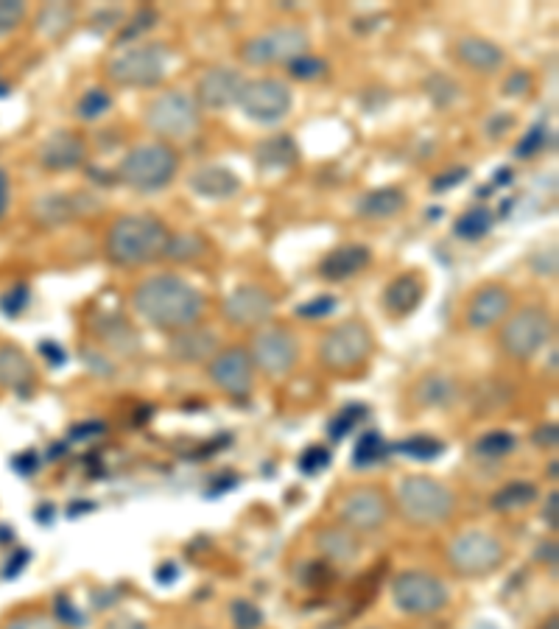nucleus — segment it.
Here are the masks:
<instances>
[{"instance_id":"f257e3e1","label":"nucleus","mask_w":559,"mask_h":629,"mask_svg":"<svg viewBox=\"0 0 559 629\" xmlns=\"http://www.w3.org/2000/svg\"><path fill=\"white\" fill-rule=\"evenodd\" d=\"M132 305L151 328L171 333L199 325L205 314L202 291L179 274H151L140 280L132 291Z\"/></svg>"},{"instance_id":"f03ea898","label":"nucleus","mask_w":559,"mask_h":629,"mask_svg":"<svg viewBox=\"0 0 559 629\" xmlns=\"http://www.w3.org/2000/svg\"><path fill=\"white\" fill-rule=\"evenodd\" d=\"M168 227L157 216L149 213H129L115 219L107 235V258L115 266H146L154 260L165 258L168 247Z\"/></svg>"},{"instance_id":"7ed1b4c3","label":"nucleus","mask_w":559,"mask_h":629,"mask_svg":"<svg viewBox=\"0 0 559 629\" xmlns=\"http://www.w3.org/2000/svg\"><path fill=\"white\" fill-rule=\"evenodd\" d=\"M456 509V495L431 476H409L397 487V512L414 529H434L448 523Z\"/></svg>"},{"instance_id":"20e7f679","label":"nucleus","mask_w":559,"mask_h":629,"mask_svg":"<svg viewBox=\"0 0 559 629\" xmlns=\"http://www.w3.org/2000/svg\"><path fill=\"white\" fill-rule=\"evenodd\" d=\"M179 171V154L163 140L137 143L123 154L118 179L137 193H157L171 185Z\"/></svg>"},{"instance_id":"39448f33","label":"nucleus","mask_w":559,"mask_h":629,"mask_svg":"<svg viewBox=\"0 0 559 629\" xmlns=\"http://www.w3.org/2000/svg\"><path fill=\"white\" fill-rule=\"evenodd\" d=\"M372 353V330L361 319H347L325 333L319 344V361L322 367L336 375H350L367 364Z\"/></svg>"},{"instance_id":"423d86ee","label":"nucleus","mask_w":559,"mask_h":629,"mask_svg":"<svg viewBox=\"0 0 559 629\" xmlns=\"http://www.w3.org/2000/svg\"><path fill=\"white\" fill-rule=\"evenodd\" d=\"M504 543L484 529H470L453 537L448 546V565L464 579H484L495 574L504 562Z\"/></svg>"},{"instance_id":"0eeeda50","label":"nucleus","mask_w":559,"mask_h":629,"mask_svg":"<svg viewBox=\"0 0 559 629\" xmlns=\"http://www.w3.org/2000/svg\"><path fill=\"white\" fill-rule=\"evenodd\" d=\"M551 336H554V316L540 305H526L504 319L501 347L509 358L529 361L546 347Z\"/></svg>"},{"instance_id":"6e6552de","label":"nucleus","mask_w":559,"mask_h":629,"mask_svg":"<svg viewBox=\"0 0 559 629\" xmlns=\"http://www.w3.org/2000/svg\"><path fill=\"white\" fill-rule=\"evenodd\" d=\"M146 126L154 135L168 137V140H185L199 132L202 126V107L196 104L191 93L182 90H168L151 98L146 107Z\"/></svg>"},{"instance_id":"1a4fd4ad","label":"nucleus","mask_w":559,"mask_h":629,"mask_svg":"<svg viewBox=\"0 0 559 629\" xmlns=\"http://www.w3.org/2000/svg\"><path fill=\"white\" fill-rule=\"evenodd\" d=\"M392 602L403 616H437L450 602L448 585L428 571H403L392 582Z\"/></svg>"},{"instance_id":"9d476101","label":"nucleus","mask_w":559,"mask_h":629,"mask_svg":"<svg viewBox=\"0 0 559 629\" xmlns=\"http://www.w3.org/2000/svg\"><path fill=\"white\" fill-rule=\"evenodd\" d=\"M165 62H168L165 45L146 42V45H135V48L121 51L115 59H110L107 76H110V82L121 84V87L151 90L163 82Z\"/></svg>"},{"instance_id":"9b49d317","label":"nucleus","mask_w":559,"mask_h":629,"mask_svg":"<svg viewBox=\"0 0 559 629\" xmlns=\"http://www.w3.org/2000/svg\"><path fill=\"white\" fill-rule=\"evenodd\" d=\"M249 358H252V367L260 370L266 378H286L288 372L297 367V358H300V344L294 339V333L280 325H263V328L255 330L252 342H249Z\"/></svg>"},{"instance_id":"f8f14e48","label":"nucleus","mask_w":559,"mask_h":629,"mask_svg":"<svg viewBox=\"0 0 559 629\" xmlns=\"http://www.w3.org/2000/svg\"><path fill=\"white\" fill-rule=\"evenodd\" d=\"M305 54H308V34L297 26L269 28L241 45V59L249 68L288 65Z\"/></svg>"},{"instance_id":"ddd939ff","label":"nucleus","mask_w":559,"mask_h":629,"mask_svg":"<svg viewBox=\"0 0 559 629\" xmlns=\"http://www.w3.org/2000/svg\"><path fill=\"white\" fill-rule=\"evenodd\" d=\"M238 107L255 124H280L294 107V96L291 87L280 79H255L244 84Z\"/></svg>"},{"instance_id":"4468645a","label":"nucleus","mask_w":559,"mask_h":629,"mask_svg":"<svg viewBox=\"0 0 559 629\" xmlns=\"http://www.w3.org/2000/svg\"><path fill=\"white\" fill-rule=\"evenodd\" d=\"M339 520L350 532H378L389 520V501L378 487H358L344 495L339 504Z\"/></svg>"},{"instance_id":"2eb2a0df","label":"nucleus","mask_w":559,"mask_h":629,"mask_svg":"<svg viewBox=\"0 0 559 629\" xmlns=\"http://www.w3.org/2000/svg\"><path fill=\"white\" fill-rule=\"evenodd\" d=\"M207 375L210 381L219 386V392L241 400L252 392L255 386V367L252 358L246 353V347H224L207 364Z\"/></svg>"},{"instance_id":"dca6fc26","label":"nucleus","mask_w":559,"mask_h":629,"mask_svg":"<svg viewBox=\"0 0 559 629\" xmlns=\"http://www.w3.org/2000/svg\"><path fill=\"white\" fill-rule=\"evenodd\" d=\"M221 314L235 328H263L274 314V297L266 288L244 283L224 297Z\"/></svg>"},{"instance_id":"f3484780","label":"nucleus","mask_w":559,"mask_h":629,"mask_svg":"<svg viewBox=\"0 0 559 629\" xmlns=\"http://www.w3.org/2000/svg\"><path fill=\"white\" fill-rule=\"evenodd\" d=\"M509 314H512V291L501 283H487L470 297L464 319L473 330H490L501 325Z\"/></svg>"},{"instance_id":"a211bd4d","label":"nucleus","mask_w":559,"mask_h":629,"mask_svg":"<svg viewBox=\"0 0 559 629\" xmlns=\"http://www.w3.org/2000/svg\"><path fill=\"white\" fill-rule=\"evenodd\" d=\"M244 73L232 68H210L196 84V104L205 110H227L238 104L241 90H244Z\"/></svg>"},{"instance_id":"6ab92c4d","label":"nucleus","mask_w":559,"mask_h":629,"mask_svg":"<svg viewBox=\"0 0 559 629\" xmlns=\"http://www.w3.org/2000/svg\"><path fill=\"white\" fill-rule=\"evenodd\" d=\"M93 210H96V199L87 193H48L34 202L31 216L45 227H56V224L73 221L76 216L93 213Z\"/></svg>"},{"instance_id":"aec40b11","label":"nucleus","mask_w":559,"mask_h":629,"mask_svg":"<svg viewBox=\"0 0 559 629\" xmlns=\"http://www.w3.org/2000/svg\"><path fill=\"white\" fill-rule=\"evenodd\" d=\"M453 56H456V62L464 65V68H470L473 73H487V76L498 73L506 62V54L501 51V45H495L487 37H478V34H464V37H459L456 45H453Z\"/></svg>"},{"instance_id":"412c9836","label":"nucleus","mask_w":559,"mask_h":629,"mask_svg":"<svg viewBox=\"0 0 559 629\" xmlns=\"http://www.w3.org/2000/svg\"><path fill=\"white\" fill-rule=\"evenodd\" d=\"M219 353V333L202 325H193L174 333L168 342V356L177 358L179 364H202Z\"/></svg>"},{"instance_id":"4be33fe9","label":"nucleus","mask_w":559,"mask_h":629,"mask_svg":"<svg viewBox=\"0 0 559 629\" xmlns=\"http://www.w3.org/2000/svg\"><path fill=\"white\" fill-rule=\"evenodd\" d=\"M84 160H87V146H84L82 137L73 135V132H56V135H51L42 143L40 149L42 168L56 171V174L73 171V168H79Z\"/></svg>"},{"instance_id":"5701e85b","label":"nucleus","mask_w":559,"mask_h":629,"mask_svg":"<svg viewBox=\"0 0 559 629\" xmlns=\"http://www.w3.org/2000/svg\"><path fill=\"white\" fill-rule=\"evenodd\" d=\"M369 260H372V255L364 244H341L319 260V274L328 283H344V280H353L355 274L364 272Z\"/></svg>"},{"instance_id":"b1692460","label":"nucleus","mask_w":559,"mask_h":629,"mask_svg":"<svg viewBox=\"0 0 559 629\" xmlns=\"http://www.w3.org/2000/svg\"><path fill=\"white\" fill-rule=\"evenodd\" d=\"M425 297V283L420 274L414 272H406L395 277L386 291H383V305H386V311L395 316H409L411 311H417L420 308V302Z\"/></svg>"},{"instance_id":"393cba45","label":"nucleus","mask_w":559,"mask_h":629,"mask_svg":"<svg viewBox=\"0 0 559 629\" xmlns=\"http://www.w3.org/2000/svg\"><path fill=\"white\" fill-rule=\"evenodd\" d=\"M93 333L98 336V342L107 344L110 350L121 353V356H132L140 347L137 330L118 314H98L93 316Z\"/></svg>"},{"instance_id":"a878e982","label":"nucleus","mask_w":559,"mask_h":629,"mask_svg":"<svg viewBox=\"0 0 559 629\" xmlns=\"http://www.w3.org/2000/svg\"><path fill=\"white\" fill-rule=\"evenodd\" d=\"M188 185L193 193H199L205 199H230L241 191V179L224 165H205V168L193 171Z\"/></svg>"},{"instance_id":"bb28decb","label":"nucleus","mask_w":559,"mask_h":629,"mask_svg":"<svg viewBox=\"0 0 559 629\" xmlns=\"http://www.w3.org/2000/svg\"><path fill=\"white\" fill-rule=\"evenodd\" d=\"M316 548L319 554L333 565H353L361 554V546L355 540V534L344 526H328L316 534Z\"/></svg>"},{"instance_id":"cd10ccee","label":"nucleus","mask_w":559,"mask_h":629,"mask_svg":"<svg viewBox=\"0 0 559 629\" xmlns=\"http://www.w3.org/2000/svg\"><path fill=\"white\" fill-rule=\"evenodd\" d=\"M252 154H255V163L260 168H266V171H286V168L297 165V160H300V149H297V143H294L291 135L266 137V140H260L258 146H255Z\"/></svg>"},{"instance_id":"c85d7f7f","label":"nucleus","mask_w":559,"mask_h":629,"mask_svg":"<svg viewBox=\"0 0 559 629\" xmlns=\"http://www.w3.org/2000/svg\"><path fill=\"white\" fill-rule=\"evenodd\" d=\"M403 210H406V193L400 188H378V191H369L367 196L358 199V216L361 219H395Z\"/></svg>"},{"instance_id":"c756f323","label":"nucleus","mask_w":559,"mask_h":629,"mask_svg":"<svg viewBox=\"0 0 559 629\" xmlns=\"http://www.w3.org/2000/svg\"><path fill=\"white\" fill-rule=\"evenodd\" d=\"M492 224H495V216L487 205H476L470 210H464L462 216L456 219V235L464 238V241H478L484 235L490 233Z\"/></svg>"},{"instance_id":"7c9ffc66","label":"nucleus","mask_w":559,"mask_h":629,"mask_svg":"<svg viewBox=\"0 0 559 629\" xmlns=\"http://www.w3.org/2000/svg\"><path fill=\"white\" fill-rule=\"evenodd\" d=\"M537 501V487L529 484V481H512L501 487L498 493L492 495V509L498 512H509V509H520V506H529Z\"/></svg>"},{"instance_id":"2f4dec72","label":"nucleus","mask_w":559,"mask_h":629,"mask_svg":"<svg viewBox=\"0 0 559 629\" xmlns=\"http://www.w3.org/2000/svg\"><path fill=\"white\" fill-rule=\"evenodd\" d=\"M31 381V364L28 358L14 347H0V383L3 386H20Z\"/></svg>"},{"instance_id":"473e14b6","label":"nucleus","mask_w":559,"mask_h":629,"mask_svg":"<svg viewBox=\"0 0 559 629\" xmlns=\"http://www.w3.org/2000/svg\"><path fill=\"white\" fill-rule=\"evenodd\" d=\"M73 20H76V12H73V6L68 3H48L45 9L40 12V31L42 34H48V37H65L73 26Z\"/></svg>"},{"instance_id":"72a5a7b5","label":"nucleus","mask_w":559,"mask_h":629,"mask_svg":"<svg viewBox=\"0 0 559 629\" xmlns=\"http://www.w3.org/2000/svg\"><path fill=\"white\" fill-rule=\"evenodd\" d=\"M207 252V241L199 233H179L168 238L165 247V258L177 260V263H188V260L202 258Z\"/></svg>"},{"instance_id":"f704fd0d","label":"nucleus","mask_w":559,"mask_h":629,"mask_svg":"<svg viewBox=\"0 0 559 629\" xmlns=\"http://www.w3.org/2000/svg\"><path fill=\"white\" fill-rule=\"evenodd\" d=\"M453 395H456V386L445 375H428L417 386V400L423 406H448Z\"/></svg>"},{"instance_id":"c9c22d12","label":"nucleus","mask_w":559,"mask_h":629,"mask_svg":"<svg viewBox=\"0 0 559 629\" xmlns=\"http://www.w3.org/2000/svg\"><path fill=\"white\" fill-rule=\"evenodd\" d=\"M112 110V96L104 90V87H90L79 104H76V112L82 121H98L101 115H107Z\"/></svg>"},{"instance_id":"e433bc0d","label":"nucleus","mask_w":559,"mask_h":629,"mask_svg":"<svg viewBox=\"0 0 559 629\" xmlns=\"http://www.w3.org/2000/svg\"><path fill=\"white\" fill-rule=\"evenodd\" d=\"M397 453L417 459V462H434V459H439L445 453V445L434 437H411L397 445Z\"/></svg>"},{"instance_id":"4c0bfd02","label":"nucleus","mask_w":559,"mask_h":629,"mask_svg":"<svg viewBox=\"0 0 559 629\" xmlns=\"http://www.w3.org/2000/svg\"><path fill=\"white\" fill-rule=\"evenodd\" d=\"M328 73V62L319 59V56H297L294 62H288V76L297 79V82H314V79H322Z\"/></svg>"},{"instance_id":"58836bf2","label":"nucleus","mask_w":559,"mask_h":629,"mask_svg":"<svg viewBox=\"0 0 559 629\" xmlns=\"http://www.w3.org/2000/svg\"><path fill=\"white\" fill-rule=\"evenodd\" d=\"M157 20H160L157 9H151V6L137 9V12L132 14V20H129V23L123 26L121 34H118V42H132L137 40V37H143V34H149L151 28L157 26Z\"/></svg>"},{"instance_id":"ea45409f","label":"nucleus","mask_w":559,"mask_h":629,"mask_svg":"<svg viewBox=\"0 0 559 629\" xmlns=\"http://www.w3.org/2000/svg\"><path fill=\"white\" fill-rule=\"evenodd\" d=\"M386 453H389V445L383 442L381 434L369 431L367 437H364V439H361V442H358V445H355V465H358V467L375 465V462H381Z\"/></svg>"},{"instance_id":"a19ab883","label":"nucleus","mask_w":559,"mask_h":629,"mask_svg":"<svg viewBox=\"0 0 559 629\" xmlns=\"http://www.w3.org/2000/svg\"><path fill=\"white\" fill-rule=\"evenodd\" d=\"M512 448H515V437L506 431H492L476 442V451L487 459H501L506 453H512Z\"/></svg>"},{"instance_id":"79ce46f5","label":"nucleus","mask_w":559,"mask_h":629,"mask_svg":"<svg viewBox=\"0 0 559 629\" xmlns=\"http://www.w3.org/2000/svg\"><path fill=\"white\" fill-rule=\"evenodd\" d=\"M230 618L235 629H260V624H263V613H260L258 604L246 602V599L232 602Z\"/></svg>"},{"instance_id":"37998d69","label":"nucleus","mask_w":559,"mask_h":629,"mask_svg":"<svg viewBox=\"0 0 559 629\" xmlns=\"http://www.w3.org/2000/svg\"><path fill=\"white\" fill-rule=\"evenodd\" d=\"M26 14V3H20V0H0V37L3 34H12L14 28L23 26Z\"/></svg>"},{"instance_id":"c03bdc74","label":"nucleus","mask_w":559,"mask_h":629,"mask_svg":"<svg viewBox=\"0 0 559 629\" xmlns=\"http://www.w3.org/2000/svg\"><path fill=\"white\" fill-rule=\"evenodd\" d=\"M364 417H367V409H361L358 403H353V406H347V409L341 411L339 417H336V420L330 423V437L341 439V437H344V434H347V431H350V428H353L355 423H358V420H364Z\"/></svg>"},{"instance_id":"a18cd8bd","label":"nucleus","mask_w":559,"mask_h":629,"mask_svg":"<svg viewBox=\"0 0 559 629\" xmlns=\"http://www.w3.org/2000/svg\"><path fill=\"white\" fill-rule=\"evenodd\" d=\"M428 93H431V98H434L437 104L445 107V104H450V101H456L462 90L450 82L448 76H431V79H428Z\"/></svg>"},{"instance_id":"49530a36","label":"nucleus","mask_w":559,"mask_h":629,"mask_svg":"<svg viewBox=\"0 0 559 629\" xmlns=\"http://www.w3.org/2000/svg\"><path fill=\"white\" fill-rule=\"evenodd\" d=\"M546 137H548V132L543 129V126H534L532 132L520 140L515 154H518V157H532V154H537V151H543L546 149V143H548Z\"/></svg>"},{"instance_id":"de8ad7c7","label":"nucleus","mask_w":559,"mask_h":629,"mask_svg":"<svg viewBox=\"0 0 559 629\" xmlns=\"http://www.w3.org/2000/svg\"><path fill=\"white\" fill-rule=\"evenodd\" d=\"M333 311H336V300L333 297H316V300L305 302V305L297 308V314L302 319H322V316H330Z\"/></svg>"},{"instance_id":"09e8293b","label":"nucleus","mask_w":559,"mask_h":629,"mask_svg":"<svg viewBox=\"0 0 559 629\" xmlns=\"http://www.w3.org/2000/svg\"><path fill=\"white\" fill-rule=\"evenodd\" d=\"M328 465H330V453L325 451V448H308V451L302 453L300 467L305 470V473H311V476H316L322 467H328Z\"/></svg>"},{"instance_id":"8fccbe9b","label":"nucleus","mask_w":559,"mask_h":629,"mask_svg":"<svg viewBox=\"0 0 559 629\" xmlns=\"http://www.w3.org/2000/svg\"><path fill=\"white\" fill-rule=\"evenodd\" d=\"M529 87H532L529 73H526V70H515L512 76H506L504 93L506 96H523V93H529Z\"/></svg>"},{"instance_id":"3c124183","label":"nucleus","mask_w":559,"mask_h":629,"mask_svg":"<svg viewBox=\"0 0 559 629\" xmlns=\"http://www.w3.org/2000/svg\"><path fill=\"white\" fill-rule=\"evenodd\" d=\"M467 177H470V171H467V168H453L450 174H442V177L434 179L431 191L445 193V191H450V188H456V185H459V182H462V179H467Z\"/></svg>"},{"instance_id":"603ef678","label":"nucleus","mask_w":559,"mask_h":629,"mask_svg":"<svg viewBox=\"0 0 559 629\" xmlns=\"http://www.w3.org/2000/svg\"><path fill=\"white\" fill-rule=\"evenodd\" d=\"M6 629H56V624L48 616H20L9 621Z\"/></svg>"},{"instance_id":"864d4df0","label":"nucleus","mask_w":559,"mask_h":629,"mask_svg":"<svg viewBox=\"0 0 559 629\" xmlns=\"http://www.w3.org/2000/svg\"><path fill=\"white\" fill-rule=\"evenodd\" d=\"M543 518H546V523L557 532V526H559V493H548V504L546 509H543Z\"/></svg>"},{"instance_id":"5fc2aeb1","label":"nucleus","mask_w":559,"mask_h":629,"mask_svg":"<svg viewBox=\"0 0 559 629\" xmlns=\"http://www.w3.org/2000/svg\"><path fill=\"white\" fill-rule=\"evenodd\" d=\"M534 439H537V445H543V448H557V425H543Z\"/></svg>"},{"instance_id":"6e6d98bb","label":"nucleus","mask_w":559,"mask_h":629,"mask_svg":"<svg viewBox=\"0 0 559 629\" xmlns=\"http://www.w3.org/2000/svg\"><path fill=\"white\" fill-rule=\"evenodd\" d=\"M9 196H12V188H9V174L0 168V219L6 216L9 210Z\"/></svg>"},{"instance_id":"4d7b16f0","label":"nucleus","mask_w":559,"mask_h":629,"mask_svg":"<svg viewBox=\"0 0 559 629\" xmlns=\"http://www.w3.org/2000/svg\"><path fill=\"white\" fill-rule=\"evenodd\" d=\"M107 629H149L146 624H140L135 618H115L107 624Z\"/></svg>"}]
</instances>
